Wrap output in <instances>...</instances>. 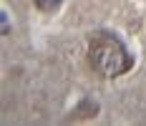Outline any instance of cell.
I'll return each mask as SVG.
<instances>
[{
  "mask_svg": "<svg viewBox=\"0 0 146 126\" xmlns=\"http://www.w3.org/2000/svg\"><path fill=\"white\" fill-rule=\"evenodd\" d=\"M88 66L101 78H116L133 66V58L129 56V51L116 35L98 33L96 38H91V45H88Z\"/></svg>",
  "mask_w": 146,
  "mask_h": 126,
  "instance_id": "obj_1",
  "label": "cell"
},
{
  "mask_svg": "<svg viewBox=\"0 0 146 126\" xmlns=\"http://www.w3.org/2000/svg\"><path fill=\"white\" fill-rule=\"evenodd\" d=\"M98 113V106L93 103V101H83L81 106H78V111L71 113V121H81V119H93Z\"/></svg>",
  "mask_w": 146,
  "mask_h": 126,
  "instance_id": "obj_2",
  "label": "cell"
},
{
  "mask_svg": "<svg viewBox=\"0 0 146 126\" xmlns=\"http://www.w3.org/2000/svg\"><path fill=\"white\" fill-rule=\"evenodd\" d=\"M35 3H38V8H43V10H45V0H35Z\"/></svg>",
  "mask_w": 146,
  "mask_h": 126,
  "instance_id": "obj_3",
  "label": "cell"
}]
</instances>
